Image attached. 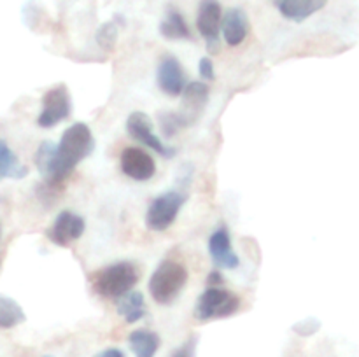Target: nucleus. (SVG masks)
Segmentation results:
<instances>
[{"label": "nucleus", "mask_w": 359, "mask_h": 357, "mask_svg": "<svg viewBox=\"0 0 359 357\" xmlns=\"http://www.w3.org/2000/svg\"><path fill=\"white\" fill-rule=\"evenodd\" d=\"M95 149L91 130L84 122H76L63 132L62 140L56 144V154L46 181L49 184H60L70 175L79 161L88 158Z\"/></svg>", "instance_id": "nucleus-1"}, {"label": "nucleus", "mask_w": 359, "mask_h": 357, "mask_svg": "<svg viewBox=\"0 0 359 357\" xmlns=\"http://www.w3.org/2000/svg\"><path fill=\"white\" fill-rule=\"evenodd\" d=\"M139 282V270L133 262L119 261L93 275V289L100 296L121 298Z\"/></svg>", "instance_id": "nucleus-2"}, {"label": "nucleus", "mask_w": 359, "mask_h": 357, "mask_svg": "<svg viewBox=\"0 0 359 357\" xmlns=\"http://www.w3.org/2000/svg\"><path fill=\"white\" fill-rule=\"evenodd\" d=\"M188 282V270L177 261H163L149 279L151 296L156 303L170 304Z\"/></svg>", "instance_id": "nucleus-3"}, {"label": "nucleus", "mask_w": 359, "mask_h": 357, "mask_svg": "<svg viewBox=\"0 0 359 357\" xmlns=\"http://www.w3.org/2000/svg\"><path fill=\"white\" fill-rule=\"evenodd\" d=\"M241 307V300L230 290L223 287H207L202 296L196 301L195 317L200 322L212 321V318H224L233 315Z\"/></svg>", "instance_id": "nucleus-4"}, {"label": "nucleus", "mask_w": 359, "mask_h": 357, "mask_svg": "<svg viewBox=\"0 0 359 357\" xmlns=\"http://www.w3.org/2000/svg\"><path fill=\"white\" fill-rule=\"evenodd\" d=\"M186 200L188 195L182 191H167L156 196L146 212V226L151 231H165L170 227Z\"/></svg>", "instance_id": "nucleus-5"}, {"label": "nucleus", "mask_w": 359, "mask_h": 357, "mask_svg": "<svg viewBox=\"0 0 359 357\" xmlns=\"http://www.w3.org/2000/svg\"><path fill=\"white\" fill-rule=\"evenodd\" d=\"M70 108H72V104H70L69 90H67L65 84H58V86L46 91L44 98H42V112L37 118V125L41 128H53L60 121L69 118Z\"/></svg>", "instance_id": "nucleus-6"}, {"label": "nucleus", "mask_w": 359, "mask_h": 357, "mask_svg": "<svg viewBox=\"0 0 359 357\" xmlns=\"http://www.w3.org/2000/svg\"><path fill=\"white\" fill-rule=\"evenodd\" d=\"M126 130L133 139L142 142L144 146L149 147L151 150H156L158 154L165 158H174L175 149L170 146H165L160 139L153 133V122H151L149 115L144 112H133L130 114L128 121H126Z\"/></svg>", "instance_id": "nucleus-7"}, {"label": "nucleus", "mask_w": 359, "mask_h": 357, "mask_svg": "<svg viewBox=\"0 0 359 357\" xmlns=\"http://www.w3.org/2000/svg\"><path fill=\"white\" fill-rule=\"evenodd\" d=\"M84 227H86V223H84L83 217L76 216L69 210H63V212L58 214L53 226L46 231V234H48L53 244L60 245V247H67L72 241H76L77 238H81V234L84 233Z\"/></svg>", "instance_id": "nucleus-8"}, {"label": "nucleus", "mask_w": 359, "mask_h": 357, "mask_svg": "<svg viewBox=\"0 0 359 357\" xmlns=\"http://www.w3.org/2000/svg\"><path fill=\"white\" fill-rule=\"evenodd\" d=\"M221 6L217 0H202L198 7V18H196V27L202 37L207 41L210 51H216L217 42H219L221 31Z\"/></svg>", "instance_id": "nucleus-9"}, {"label": "nucleus", "mask_w": 359, "mask_h": 357, "mask_svg": "<svg viewBox=\"0 0 359 357\" xmlns=\"http://www.w3.org/2000/svg\"><path fill=\"white\" fill-rule=\"evenodd\" d=\"M121 170L133 181H149L156 174V163L153 156L139 147H126L121 153Z\"/></svg>", "instance_id": "nucleus-10"}, {"label": "nucleus", "mask_w": 359, "mask_h": 357, "mask_svg": "<svg viewBox=\"0 0 359 357\" xmlns=\"http://www.w3.org/2000/svg\"><path fill=\"white\" fill-rule=\"evenodd\" d=\"M158 86L168 97H179L186 86L182 65L174 56H165L158 66Z\"/></svg>", "instance_id": "nucleus-11"}, {"label": "nucleus", "mask_w": 359, "mask_h": 357, "mask_svg": "<svg viewBox=\"0 0 359 357\" xmlns=\"http://www.w3.org/2000/svg\"><path fill=\"white\" fill-rule=\"evenodd\" d=\"M209 252L212 255L214 262L224 270H235L241 265L238 255L231 251L230 233L226 227H219L214 231L209 238Z\"/></svg>", "instance_id": "nucleus-12"}, {"label": "nucleus", "mask_w": 359, "mask_h": 357, "mask_svg": "<svg viewBox=\"0 0 359 357\" xmlns=\"http://www.w3.org/2000/svg\"><path fill=\"white\" fill-rule=\"evenodd\" d=\"M221 28H223V37L228 46H238L244 42L245 35L249 30V20L245 13L238 7L228 9L226 14L221 21Z\"/></svg>", "instance_id": "nucleus-13"}, {"label": "nucleus", "mask_w": 359, "mask_h": 357, "mask_svg": "<svg viewBox=\"0 0 359 357\" xmlns=\"http://www.w3.org/2000/svg\"><path fill=\"white\" fill-rule=\"evenodd\" d=\"M328 4V0H279L280 14L291 21H304L321 10Z\"/></svg>", "instance_id": "nucleus-14"}, {"label": "nucleus", "mask_w": 359, "mask_h": 357, "mask_svg": "<svg viewBox=\"0 0 359 357\" xmlns=\"http://www.w3.org/2000/svg\"><path fill=\"white\" fill-rule=\"evenodd\" d=\"M118 314L125 318L128 324L140 321L146 314V303H144V294L139 290H130L125 296L119 298L118 304Z\"/></svg>", "instance_id": "nucleus-15"}, {"label": "nucleus", "mask_w": 359, "mask_h": 357, "mask_svg": "<svg viewBox=\"0 0 359 357\" xmlns=\"http://www.w3.org/2000/svg\"><path fill=\"white\" fill-rule=\"evenodd\" d=\"M160 34L168 41H181V38H191L188 23L182 14L175 9H168L167 16L160 23Z\"/></svg>", "instance_id": "nucleus-16"}, {"label": "nucleus", "mask_w": 359, "mask_h": 357, "mask_svg": "<svg viewBox=\"0 0 359 357\" xmlns=\"http://www.w3.org/2000/svg\"><path fill=\"white\" fill-rule=\"evenodd\" d=\"M135 357H154L160 349V336L147 329H137L128 338Z\"/></svg>", "instance_id": "nucleus-17"}, {"label": "nucleus", "mask_w": 359, "mask_h": 357, "mask_svg": "<svg viewBox=\"0 0 359 357\" xmlns=\"http://www.w3.org/2000/svg\"><path fill=\"white\" fill-rule=\"evenodd\" d=\"M28 174L27 167L18 161L16 154L9 149L4 140H0V181L4 177H11V178H23L25 175Z\"/></svg>", "instance_id": "nucleus-18"}, {"label": "nucleus", "mask_w": 359, "mask_h": 357, "mask_svg": "<svg viewBox=\"0 0 359 357\" xmlns=\"http://www.w3.org/2000/svg\"><path fill=\"white\" fill-rule=\"evenodd\" d=\"M25 318L27 315L18 301H14L13 298L0 296V329L16 328L18 324L25 322Z\"/></svg>", "instance_id": "nucleus-19"}, {"label": "nucleus", "mask_w": 359, "mask_h": 357, "mask_svg": "<svg viewBox=\"0 0 359 357\" xmlns=\"http://www.w3.org/2000/svg\"><path fill=\"white\" fill-rule=\"evenodd\" d=\"M182 98H184V105L189 111H200L209 98V88H207V84L193 80V83L186 84L184 90H182Z\"/></svg>", "instance_id": "nucleus-20"}, {"label": "nucleus", "mask_w": 359, "mask_h": 357, "mask_svg": "<svg viewBox=\"0 0 359 357\" xmlns=\"http://www.w3.org/2000/svg\"><path fill=\"white\" fill-rule=\"evenodd\" d=\"M55 154H56V144L49 142V140L42 142L41 146H39L37 153H35V167H37L39 174H41L44 178L48 177L49 168H51L53 160H55Z\"/></svg>", "instance_id": "nucleus-21"}, {"label": "nucleus", "mask_w": 359, "mask_h": 357, "mask_svg": "<svg viewBox=\"0 0 359 357\" xmlns=\"http://www.w3.org/2000/svg\"><path fill=\"white\" fill-rule=\"evenodd\" d=\"M97 42L104 51H112L116 48V42H118V27L116 23L109 21L104 23L97 31Z\"/></svg>", "instance_id": "nucleus-22"}, {"label": "nucleus", "mask_w": 359, "mask_h": 357, "mask_svg": "<svg viewBox=\"0 0 359 357\" xmlns=\"http://www.w3.org/2000/svg\"><path fill=\"white\" fill-rule=\"evenodd\" d=\"M160 119H161V132H163V135L167 136V139L174 136L177 130H181L182 126H186L189 122L188 118H184V115L174 114V112L160 114Z\"/></svg>", "instance_id": "nucleus-23"}, {"label": "nucleus", "mask_w": 359, "mask_h": 357, "mask_svg": "<svg viewBox=\"0 0 359 357\" xmlns=\"http://www.w3.org/2000/svg\"><path fill=\"white\" fill-rule=\"evenodd\" d=\"M319 328H321V322H319L318 318H305V321L293 326V331L298 332L300 336H311L314 335Z\"/></svg>", "instance_id": "nucleus-24"}, {"label": "nucleus", "mask_w": 359, "mask_h": 357, "mask_svg": "<svg viewBox=\"0 0 359 357\" xmlns=\"http://www.w3.org/2000/svg\"><path fill=\"white\" fill-rule=\"evenodd\" d=\"M198 72H200V77H202L203 80H212L214 77H216V74H214V63L210 58H202L198 63Z\"/></svg>", "instance_id": "nucleus-25"}, {"label": "nucleus", "mask_w": 359, "mask_h": 357, "mask_svg": "<svg viewBox=\"0 0 359 357\" xmlns=\"http://www.w3.org/2000/svg\"><path fill=\"white\" fill-rule=\"evenodd\" d=\"M195 346L196 338H189L184 345L179 346L177 350H174L172 357H195Z\"/></svg>", "instance_id": "nucleus-26"}, {"label": "nucleus", "mask_w": 359, "mask_h": 357, "mask_svg": "<svg viewBox=\"0 0 359 357\" xmlns=\"http://www.w3.org/2000/svg\"><path fill=\"white\" fill-rule=\"evenodd\" d=\"M93 357H125V354H123L119 349H107V350H102V352L95 354Z\"/></svg>", "instance_id": "nucleus-27"}, {"label": "nucleus", "mask_w": 359, "mask_h": 357, "mask_svg": "<svg viewBox=\"0 0 359 357\" xmlns=\"http://www.w3.org/2000/svg\"><path fill=\"white\" fill-rule=\"evenodd\" d=\"M207 282H209V287H217L223 284V275H221L219 272H212L209 275V279H207Z\"/></svg>", "instance_id": "nucleus-28"}, {"label": "nucleus", "mask_w": 359, "mask_h": 357, "mask_svg": "<svg viewBox=\"0 0 359 357\" xmlns=\"http://www.w3.org/2000/svg\"><path fill=\"white\" fill-rule=\"evenodd\" d=\"M42 357H53V356H42Z\"/></svg>", "instance_id": "nucleus-29"}, {"label": "nucleus", "mask_w": 359, "mask_h": 357, "mask_svg": "<svg viewBox=\"0 0 359 357\" xmlns=\"http://www.w3.org/2000/svg\"><path fill=\"white\" fill-rule=\"evenodd\" d=\"M0 234H2V227H0Z\"/></svg>", "instance_id": "nucleus-30"}]
</instances>
